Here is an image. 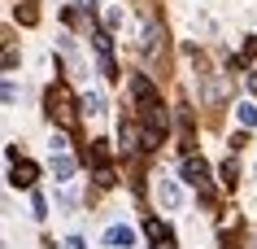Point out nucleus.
<instances>
[{
    "instance_id": "4468645a",
    "label": "nucleus",
    "mask_w": 257,
    "mask_h": 249,
    "mask_svg": "<svg viewBox=\"0 0 257 249\" xmlns=\"http://www.w3.org/2000/svg\"><path fill=\"white\" fill-rule=\"evenodd\" d=\"M248 92H253V97H257V74H248Z\"/></svg>"
},
{
    "instance_id": "423d86ee",
    "label": "nucleus",
    "mask_w": 257,
    "mask_h": 249,
    "mask_svg": "<svg viewBox=\"0 0 257 249\" xmlns=\"http://www.w3.org/2000/svg\"><path fill=\"white\" fill-rule=\"evenodd\" d=\"M9 184H14V188H31V184H35V162H14Z\"/></svg>"
},
{
    "instance_id": "7ed1b4c3",
    "label": "nucleus",
    "mask_w": 257,
    "mask_h": 249,
    "mask_svg": "<svg viewBox=\"0 0 257 249\" xmlns=\"http://www.w3.org/2000/svg\"><path fill=\"white\" fill-rule=\"evenodd\" d=\"M183 180H188V184H196V188H201V184L209 180V166H205L201 157H183Z\"/></svg>"
},
{
    "instance_id": "f257e3e1",
    "label": "nucleus",
    "mask_w": 257,
    "mask_h": 249,
    "mask_svg": "<svg viewBox=\"0 0 257 249\" xmlns=\"http://www.w3.org/2000/svg\"><path fill=\"white\" fill-rule=\"evenodd\" d=\"M48 105H53V118H61V123H74V101H70V92L66 88H53L48 92Z\"/></svg>"
},
{
    "instance_id": "20e7f679",
    "label": "nucleus",
    "mask_w": 257,
    "mask_h": 249,
    "mask_svg": "<svg viewBox=\"0 0 257 249\" xmlns=\"http://www.w3.org/2000/svg\"><path fill=\"white\" fill-rule=\"evenodd\" d=\"M105 245H113V249H131V245H136V232H131L126 223H118V227H109V232H105Z\"/></svg>"
},
{
    "instance_id": "39448f33",
    "label": "nucleus",
    "mask_w": 257,
    "mask_h": 249,
    "mask_svg": "<svg viewBox=\"0 0 257 249\" xmlns=\"http://www.w3.org/2000/svg\"><path fill=\"white\" fill-rule=\"evenodd\" d=\"M144 232H149L153 249H175V236L166 232V227H162V223H157V219H149V227H144Z\"/></svg>"
},
{
    "instance_id": "ddd939ff",
    "label": "nucleus",
    "mask_w": 257,
    "mask_h": 249,
    "mask_svg": "<svg viewBox=\"0 0 257 249\" xmlns=\"http://www.w3.org/2000/svg\"><path fill=\"white\" fill-rule=\"evenodd\" d=\"M66 249H83V240H79V236H70V240H66Z\"/></svg>"
},
{
    "instance_id": "f8f14e48",
    "label": "nucleus",
    "mask_w": 257,
    "mask_h": 249,
    "mask_svg": "<svg viewBox=\"0 0 257 249\" xmlns=\"http://www.w3.org/2000/svg\"><path fill=\"white\" fill-rule=\"evenodd\" d=\"M83 105H87V110H92V114H105V97H87V101H83Z\"/></svg>"
},
{
    "instance_id": "6e6552de",
    "label": "nucleus",
    "mask_w": 257,
    "mask_h": 249,
    "mask_svg": "<svg viewBox=\"0 0 257 249\" xmlns=\"http://www.w3.org/2000/svg\"><path fill=\"white\" fill-rule=\"evenodd\" d=\"M53 171H57V180H70L74 175V162H70L66 153H53Z\"/></svg>"
},
{
    "instance_id": "f03ea898",
    "label": "nucleus",
    "mask_w": 257,
    "mask_h": 249,
    "mask_svg": "<svg viewBox=\"0 0 257 249\" xmlns=\"http://www.w3.org/2000/svg\"><path fill=\"white\" fill-rule=\"evenodd\" d=\"M131 97H136L140 105H153V101H157V88H153L149 74H136V79H131Z\"/></svg>"
},
{
    "instance_id": "9d476101",
    "label": "nucleus",
    "mask_w": 257,
    "mask_h": 249,
    "mask_svg": "<svg viewBox=\"0 0 257 249\" xmlns=\"http://www.w3.org/2000/svg\"><path fill=\"white\" fill-rule=\"evenodd\" d=\"M96 184L109 188V184H113V166H96Z\"/></svg>"
},
{
    "instance_id": "1a4fd4ad",
    "label": "nucleus",
    "mask_w": 257,
    "mask_h": 249,
    "mask_svg": "<svg viewBox=\"0 0 257 249\" xmlns=\"http://www.w3.org/2000/svg\"><path fill=\"white\" fill-rule=\"evenodd\" d=\"M235 118H240L244 127H257V105H248V101H244V105H235Z\"/></svg>"
},
{
    "instance_id": "0eeeda50",
    "label": "nucleus",
    "mask_w": 257,
    "mask_h": 249,
    "mask_svg": "<svg viewBox=\"0 0 257 249\" xmlns=\"http://www.w3.org/2000/svg\"><path fill=\"white\" fill-rule=\"evenodd\" d=\"M157 197H162L166 210H179V201H183V197H179V188H175V180H157Z\"/></svg>"
},
{
    "instance_id": "9b49d317",
    "label": "nucleus",
    "mask_w": 257,
    "mask_h": 249,
    "mask_svg": "<svg viewBox=\"0 0 257 249\" xmlns=\"http://www.w3.org/2000/svg\"><path fill=\"white\" fill-rule=\"evenodd\" d=\"M31 210H35V219H44V210H48V201H44V197L35 193V197H31Z\"/></svg>"
}]
</instances>
